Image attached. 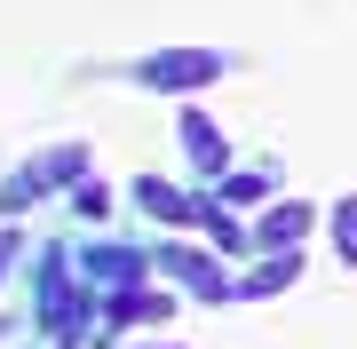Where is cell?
Here are the masks:
<instances>
[{
  "label": "cell",
  "mask_w": 357,
  "mask_h": 349,
  "mask_svg": "<svg viewBox=\"0 0 357 349\" xmlns=\"http://www.w3.org/2000/svg\"><path fill=\"white\" fill-rule=\"evenodd\" d=\"M222 72H230V56H222V48H151V56H135V79H143V88H159V95L215 88Z\"/></svg>",
  "instance_id": "obj_1"
},
{
  "label": "cell",
  "mask_w": 357,
  "mask_h": 349,
  "mask_svg": "<svg viewBox=\"0 0 357 349\" xmlns=\"http://www.w3.org/2000/svg\"><path fill=\"white\" fill-rule=\"evenodd\" d=\"M8 262H16V231H0V278H8Z\"/></svg>",
  "instance_id": "obj_7"
},
{
  "label": "cell",
  "mask_w": 357,
  "mask_h": 349,
  "mask_svg": "<svg viewBox=\"0 0 357 349\" xmlns=\"http://www.w3.org/2000/svg\"><path fill=\"white\" fill-rule=\"evenodd\" d=\"M135 199H143L159 222H191V199H183V191H167L159 175H143V183H135Z\"/></svg>",
  "instance_id": "obj_5"
},
{
  "label": "cell",
  "mask_w": 357,
  "mask_h": 349,
  "mask_svg": "<svg viewBox=\"0 0 357 349\" xmlns=\"http://www.w3.org/2000/svg\"><path fill=\"white\" fill-rule=\"evenodd\" d=\"M159 270H175L183 286H199V294H215V302H222V294H238V286H230V278L215 270V262H199V254H175V246L159 254Z\"/></svg>",
  "instance_id": "obj_3"
},
{
  "label": "cell",
  "mask_w": 357,
  "mask_h": 349,
  "mask_svg": "<svg viewBox=\"0 0 357 349\" xmlns=\"http://www.w3.org/2000/svg\"><path fill=\"white\" fill-rule=\"evenodd\" d=\"M333 254L357 270V199H342V207H333Z\"/></svg>",
  "instance_id": "obj_6"
},
{
  "label": "cell",
  "mask_w": 357,
  "mask_h": 349,
  "mask_svg": "<svg viewBox=\"0 0 357 349\" xmlns=\"http://www.w3.org/2000/svg\"><path fill=\"white\" fill-rule=\"evenodd\" d=\"M302 231H310V207H302V199H286V207L262 215V246H294Z\"/></svg>",
  "instance_id": "obj_4"
},
{
  "label": "cell",
  "mask_w": 357,
  "mask_h": 349,
  "mask_svg": "<svg viewBox=\"0 0 357 349\" xmlns=\"http://www.w3.org/2000/svg\"><path fill=\"white\" fill-rule=\"evenodd\" d=\"M183 151H191L199 175H222V167H230V143L215 135V119H206V111H183Z\"/></svg>",
  "instance_id": "obj_2"
}]
</instances>
